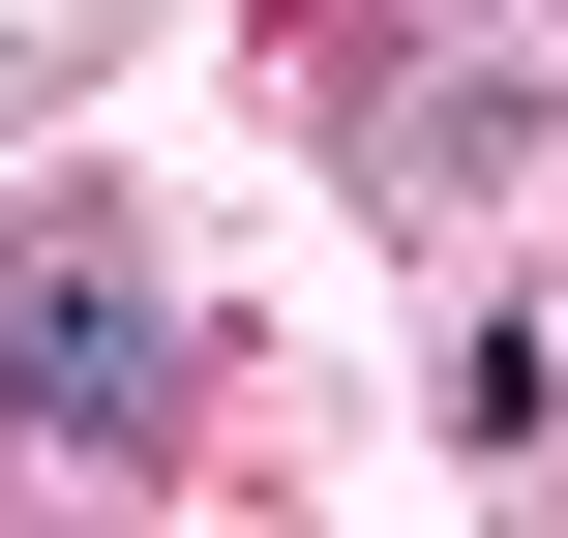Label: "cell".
Wrapping results in <instances>:
<instances>
[{"mask_svg": "<svg viewBox=\"0 0 568 538\" xmlns=\"http://www.w3.org/2000/svg\"><path fill=\"white\" fill-rule=\"evenodd\" d=\"M0 449H180V300L150 270H0Z\"/></svg>", "mask_w": 568, "mask_h": 538, "instance_id": "6da1fadb", "label": "cell"}, {"mask_svg": "<svg viewBox=\"0 0 568 538\" xmlns=\"http://www.w3.org/2000/svg\"><path fill=\"white\" fill-rule=\"evenodd\" d=\"M449 419H479V449H539V419H568V300H479V359H449Z\"/></svg>", "mask_w": 568, "mask_h": 538, "instance_id": "7a4b0ae2", "label": "cell"}]
</instances>
